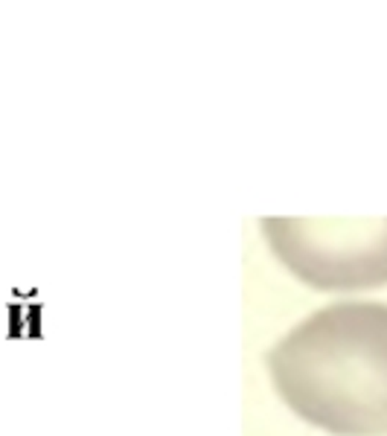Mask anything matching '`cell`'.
Listing matches in <instances>:
<instances>
[{
	"mask_svg": "<svg viewBox=\"0 0 387 436\" xmlns=\"http://www.w3.org/2000/svg\"><path fill=\"white\" fill-rule=\"evenodd\" d=\"M282 404L332 436H387V303L341 300L265 352Z\"/></svg>",
	"mask_w": 387,
	"mask_h": 436,
	"instance_id": "6da1fadb",
	"label": "cell"
},
{
	"mask_svg": "<svg viewBox=\"0 0 387 436\" xmlns=\"http://www.w3.org/2000/svg\"><path fill=\"white\" fill-rule=\"evenodd\" d=\"M282 268L318 291L387 285V218H259Z\"/></svg>",
	"mask_w": 387,
	"mask_h": 436,
	"instance_id": "7a4b0ae2",
	"label": "cell"
}]
</instances>
